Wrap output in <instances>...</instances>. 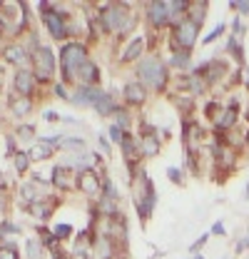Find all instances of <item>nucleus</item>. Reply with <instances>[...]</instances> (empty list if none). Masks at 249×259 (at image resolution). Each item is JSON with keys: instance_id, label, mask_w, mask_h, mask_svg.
<instances>
[{"instance_id": "obj_1", "label": "nucleus", "mask_w": 249, "mask_h": 259, "mask_svg": "<svg viewBox=\"0 0 249 259\" xmlns=\"http://www.w3.org/2000/svg\"><path fill=\"white\" fill-rule=\"evenodd\" d=\"M97 23H100V30L107 35L127 37L130 30L137 25V15L130 3H102L97 8Z\"/></svg>"}, {"instance_id": "obj_2", "label": "nucleus", "mask_w": 249, "mask_h": 259, "mask_svg": "<svg viewBox=\"0 0 249 259\" xmlns=\"http://www.w3.org/2000/svg\"><path fill=\"white\" fill-rule=\"evenodd\" d=\"M135 80L147 90V93H167L170 88V67L159 55H150L142 58L140 63L135 65Z\"/></svg>"}, {"instance_id": "obj_3", "label": "nucleus", "mask_w": 249, "mask_h": 259, "mask_svg": "<svg viewBox=\"0 0 249 259\" xmlns=\"http://www.w3.org/2000/svg\"><path fill=\"white\" fill-rule=\"evenodd\" d=\"M30 30V5L28 3H0V37L13 42Z\"/></svg>"}, {"instance_id": "obj_4", "label": "nucleus", "mask_w": 249, "mask_h": 259, "mask_svg": "<svg viewBox=\"0 0 249 259\" xmlns=\"http://www.w3.org/2000/svg\"><path fill=\"white\" fill-rule=\"evenodd\" d=\"M85 60H90V50H88V45L82 40H67V42H62L60 55H58V70H60L62 85L75 88L77 70L82 67Z\"/></svg>"}, {"instance_id": "obj_5", "label": "nucleus", "mask_w": 249, "mask_h": 259, "mask_svg": "<svg viewBox=\"0 0 249 259\" xmlns=\"http://www.w3.org/2000/svg\"><path fill=\"white\" fill-rule=\"evenodd\" d=\"M30 63H32V72L37 77L40 85H53V77L58 72V55L50 45H40L37 50L30 53Z\"/></svg>"}, {"instance_id": "obj_6", "label": "nucleus", "mask_w": 249, "mask_h": 259, "mask_svg": "<svg viewBox=\"0 0 249 259\" xmlns=\"http://www.w3.org/2000/svg\"><path fill=\"white\" fill-rule=\"evenodd\" d=\"M137 185H140V192L135 197V209H137V214H140V222L145 225L150 217H152V212H155V204H157V194H155V185L150 182V177H147V172L142 169L137 177ZM132 180V182H135Z\"/></svg>"}, {"instance_id": "obj_7", "label": "nucleus", "mask_w": 249, "mask_h": 259, "mask_svg": "<svg viewBox=\"0 0 249 259\" xmlns=\"http://www.w3.org/2000/svg\"><path fill=\"white\" fill-rule=\"evenodd\" d=\"M199 30H202L199 23H194L189 18L180 20L177 25L170 28V50H189L192 53V48L199 37Z\"/></svg>"}, {"instance_id": "obj_8", "label": "nucleus", "mask_w": 249, "mask_h": 259, "mask_svg": "<svg viewBox=\"0 0 249 259\" xmlns=\"http://www.w3.org/2000/svg\"><path fill=\"white\" fill-rule=\"evenodd\" d=\"M77 169H72V167H67V164H55L53 169H50V187L53 190H58V192H72V190H77Z\"/></svg>"}, {"instance_id": "obj_9", "label": "nucleus", "mask_w": 249, "mask_h": 259, "mask_svg": "<svg viewBox=\"0 0 249 259\" xmlns=\"http://www.w3.org/2000/svg\"><path fill=\"white\" fill-rule=\"evenodd\" d=\"M102 185H105V175L95 167H88L77 175V192H82L85 197H100L102 194Z\"/></svg>"}, {"instance_id": "obj_10", "label": "nucleus", "mask_w": 249, "mask_h": 259, "mask_svg": "<svg viewBox=\"0 0 249 259\" xmlns=\"http://www.w3.org/2000/svg\"><path fill=\"white\" fill-rule=\"evenodd\" d=\"M145 13V23L150 25V30H167L170 28V18H167V0H159V3H145L142 8Z\"/></svg>"}, {"instance_id": "obj_11", "label": "nucleus", "mask_w": 249, "mask_h": 259, "mask_svg": "<svg viewBox=\"0 0 249 259\" xmlns=\"http://www.w3.org/2000/svg\"><path fill=\"white\" fill-rule=\"evenodd\" d=\"M140 150H142V157H157L159 150H162V140L157 135L155 125H147V122H140Z\"/></svg>"}, {"instance_id": "obj_12", "label": "nucleus", "mask_w": 249, "mask_h": 259, "mask_svg": "<svg viewBox=\"0 0 249 259\" xmlns=\"http://www.w3.org/2000/svg\"><path fill=\"white\" fill-rule=\"evenodd\" d=\"M0 55H3V63L15 65L18 70H23V67L30 65V50H28V45H23V42H18V40L5 42L3 50H0Z\"/></svg>"}, {"instance_id": "obj_13", "label": "nucleus", "mask_w": 249, "mask_h": 259, "mask_svg": "<svg viewBox=\"0 0 249 259\" xmlns=\"http://www.w3.org/2000/svg\"><path fill=\"white\" fill-rule=\"evenodd\" d=\"M40 88L35 72L30 67H23V70H15L13 75V93L20 97H35V90Z\"/></svg>"}, {"instance_id": "obj_14", "label": "nucleus", "mask_w": 249, "mask_h": 259, "mask_svg": "<svg viewBox=\"0 0 249 259\" xmlns=\"http://www.w3.org/2000/svg\"><path fill=\"white\" fill-rule=\"evenodd\" d=\"M58 202H60V197H58V194H48V197H43V199H37V202L28 204L25 209H28V214H32V220H37L40 225H45V222L53 217V212H55Z\"/></svg>"}, {"instance_id": "obj_15", "label": "nucleus", "mask_w": 249, "mask_h": 259, "mask_svg": "<svg viewBox=\"0 0 249 259\" xmlns=\"http://www.w3.org/2000/svg\"><path fill=\"white\" fill-rule=\"evenodd\" d=\"M147 97H150V93H147L137 80H130V82H124L122 85V105L124 107H130V110L142 107V105L147 102Z\"/></svg>"}, {"instance_id": "obj_16", "label": "nucleus", "mask_w": 249, "mask_h": 259, "mask_svg": "<svg viewBox=\"0 0 249 259\" xmlns=\"http://www.w3.org/2000/svg\"><path fill=\"white\" fill-rule=\"evenodd\" d=\"M145 50H147V40H145L142 35L130 37V40L124 42L122 53H120V63H122V65L140 63V60H142V55H145Z\"/></svg>"}, {"instance_id": "obj_17", "label": "nucleus", "mask_w": 249, "mask_h": 259, "mask_svg": "<svg viewBox=\"0 0 249 259\" xmlns=\"http://www.w3.org/2000/svg\"><path fill=\"white\" fill-rule=\"evenodd\" d=\"M75 85H85V88H100V65L95 63L93 58L85 60L82 67L77 70V80Z\"/></svg>"}, {"instance_id": "obj_18", "label": "nucleus", "mask_w": 249, "mask_h": 259, "mask_svg": "<svg viewBox=\"0 0 249 259\" xmlns=\"http://www.w3.org/2000/svg\"><path fill=\"white\" fill-rule=\"evenodd\" d=\"M8 110H10L13 117L25 120L32 110H35V100H32V97H20V95H15V93H10V97H8Z\"/></svg>"}, {"instance_id": "obj_19", "label": "nucleus", "mask_w": 249, "mask_h": 259, "mask_svg": "<svg viewBox=\"0 0 249 259\" xmlns=\"http://www.w3.org/2000/svg\"><path fill=\"white\" fill-rule=\"evenodd\" d=\"M55 152H58V147L48 145L43 137H37L30 147H28V155H30L32 164H43V162H48L50 157H53V155H55Z\"/></svg>"}, {"instance_id": "obj_20", "label": "nucleus", "mask_w": 249, "mask_h": 259, "mask_svg": "<svg viewBox=\"0 0 249 259\" xmlns=\"http://www.w3.org/2000/svg\"><path fill=\"white\" fill-rule=\"evenodd\" d=\"M102 93V88H85V85H75L72 88V93H70V102H75V105H80V107H93V102L100 97Z\"/></svg>"}, {"instance_id": "obj_21", "label": "nucleus", "mask_w": 249, "mask_h": 259, "mask_svg": "<svg viewBox=\"0 0 249 259\" xmlns=\"http://www.w3.org/2000/svg\"><path fill=\"white\" fill-rule=\"evenodd\" d=\"M117 107H120V102L115 100V95H112V93H107V90H102V93H100V97L93 102V110L100 115V117H112Z\"/></svg>"}, {"instance_id": "obj_22", "label": "nucleus", "mask_w": 249, "mask_h": 259, "mask_svg": "<svg viewBox=\"0 0 249 259\" xmlns=\"http://www.w3.org/2000/svg\"><path fill=\"white\" fill-rule=\"evenodd\" d=\"M167 67L182 70V72H192V53H189V50H170Z\"/></svg>"}, {"instance_id": "obj_23", "label": "nucleus", "mask_w": 249, "mask_h": 259, "mask_svg": "<svg viewBox=\"0 0 249 259\" xmlns=\"http://www.w3.org/2000/svg\"><path fill=\"white\" fill-rule=\"evenodd\" d=\"M35 125L32 122H18L15 127H13V137H15V142H25L28 147H30L32 142H35Z\"/></svg>"}, {"instance_id": "obj_24", "label": "nucleus", "mask_w": 249, "mask_h": 259, "mask_svg": "<svg viewBox=\"0 0 249 259\" xmlns=\"http://www.w3.org/2000/svg\"><path fill=\"white\" fill-rule=\"evenodd\" d=\"M135 117H132V110L130 107H124V105H120L117 110H115V115H112V125H117V127H122L124 132H132V122Z\"/></svg>"}, {"instance_id": "obj_25", "label": "nucleus", "mask_w": 249, "mask_h": 259, "mask_svg": "<svg viewBox=\"0 0 249 259\" xmlns=\"http://www.w3.org/2000/svg\"><path fill=\"white\" fill-rule=\"evenodd\" d=\"M60 150H72V155L88 152V142H85V137H77V135H62Z\"/></svg>"}, {"instance_id": "obj_26", "label": "nucleus", "mask_w": 249, "mask_h": 259, "mask_svg": "<svg viewBox=\"0 0 249 259\" xmlns=\"http://www.w3.org/2000/svg\"><path fill=\"white\" fill-rule=\"evenodd\" d=\"M13 167H15L18 175H28V172H30L32 160H30V155H28V150H18V152H13Z\"/></svg>"}, {"instance_id": "obj_27", "label": "nucleus", "mask_w": 249, "mask_h": 259, "mask_svg": "<svg viewBox=\"0 0 249 259\" xmlns=\"http://www.w3.org/2000/svg\"><path fill=\"white\" fill-rule=\"evenodd\" d=\"M207 10H210V5H207L204 0H199V3H189V10H187V18H189V20H194V23H199V25H204V18H207Z\"/></svg>"}, {"instance_id": "obj_28", "label": "nucleus", "mask_w": 249, "mask_h": 259, "mask_svg": "<svg viewBox=\"0 0 249 259\" xmlns=\"http://www.w3.org/2000/svg\"><path fill=\"white\" fill-rule=\"evenodd\" d=\"M45 254H48V249L43 247V242L37 237L25 242V259H45Z\"/></svg>"}, {"instance_id": "obj_29", "label": "nucleus", "mask_w": 249, "mask_h": 259, "mask_svg": "<svg viewBox=\"0 0 249 259\" xmlns=\"http://www.w3.org/2000/svg\"><path fill=\"white\" fill-rule=\"evenodd\" d=\"M0 259H23V252L13 239H0Z\"/></svg>"}, {"instance_id": "obj_30", "label": "nucleus", "mask_w": 249, "mask_h": 259, "mask_svg": "<svg viewBox=\"0 0 249 259\" xmlns=\"http://www.w3.org/2000/svg\"><path fill=\"white\" fill-rule=\"evenodd\" d=\"M53 234L60 242H70L75 237V229H72V225H67V222H58V225H53Z\"/></svg>"}, {"instance_id": "obj_31", "label": "nucleus", "mask_w": 249, "mask_h": 259, "mask_svg": "<svg viewBox=\"0 0 249 259\" xmlns=\"http://www.w3.org/2000/svg\"><path fill=\"white\" fill-rule=\"evenodd\" d=\"M227 53H232L237 63H244V50H242L239 37H229V42H227Z\"/></svg>"}, {"instance_id": "obj_32", "label": "nucleus", "mask_w": 249, "mask_h": 259, "mask_svg": "<svg viewBox=\"0 0 249 259\" xmlns=\"http://www.w3.org/2000/svg\"><path fill=\"white\" fill-rule=\"evenodd\" d=\"M107 140H110L112 145H122V140H124V130L110 122V127H107Z\"/></svg>"}, {"instance_id": "obj_33", "label": "nucleus", "mask_w": 249, "mask_h": 259, "mask_svg": "<svg viewBox=\"0 0 249 259\" xmlns=\"http://www.w3.org/2000/svg\"><path fill=\"white\" fill-rule=\"evenodd\" d=\"M8 234H20V225H13V222H0V239H8Z\"/></svg>"}, {"instance_id": "obj_34", "label": "nucleus", "mask_w": 249, "mask_h": 259, "mask_svg": "<svg viewBox=\"0 0 249 259\" xmlns=\"http://www.w3.org/2000/svg\"><path fill=\"white\" fill-rule=\"evenodd\" d=\"M167 177H170L175 185H185V177H182V169H180V167H167Z\"/></svg>"}, {"instance_id": "obj_35", "label": "nucleus", "mask_w": 249, "mask_h": 259, "mask_svg": "<svg viewBox=\"0 0 249 259\" xmlns=\"http://www.w3.org/2000/svg\"><path fill=\"white\" fill-rule=\"evenodd\" d=\"M229 8H232V10H237V13L249 15V0H232V3H229Z\"/></svg>"}, {"instance_id": "obj_36", "label": "nucleus", "mask_w": 249, "mask_h": 259, "mask_svg": "<svg viewBox=\"0 0 249 259\" xmlns=\"http://www.w3.org/2000/svg\"><path fill=\"white\" fill-rule=\"evenodd\" d=\"M53 93L62 100H67L70 102V93H67V85H62V82H53Z\"/></svg>"}, {"instance_id": "obj_37", "label": "nucleus", "mask_w": 249, "mask_h": 259, "mask_svg": "<svg viewBox=\"0 0 249 259\" xmlns=\"http://www.w3.org/2000/svg\"><path fill=\"white\" fill-rule=\"evenodd\" d=\"M207 239H210V232H207V234H202V237H199V239L192 244V257H194V254H199V249L207 244Z\"/></svg>"}, {"instance_id": "obj_38", "label": "nucleus", "mask_w": 249, "mask_h": 259, "mask_svg": "<svg viewBox=\"0 0 249 259\" xmlns=\"http://www.w3.org/2000/svg\"><path fill=\"white\" fill-rule=\"evenodd\" d=\"M97 142H100V150L110 155V150H112V142H110V140H107L105 135H100V137H97Z\"/></svg>"}, {"instance_id": "obj_39", "label": "nucleus", "mask_w": 249, "mask_h": 259, "mask_svg": "<svg viewBox=\"0 0 249 259\" xmlns=\"http://www.w3.org/2000/svg\"><path fill=\"white\" fill-rule=\"evenodd\" d=\"M43 117H45V122H58V120H62L55 110H45V112H43Z\"/></svg>"}, {"instance_id": "obj_40", "label": "nucleus", "mask_w": 249, "mask_h": 259, "mask_svg": "<svg viewBox=\"0 0 249 259\" xmlns=\"http://www.w3.org/2000/svg\"><path fill=\"white\" fill-rule=\"evenodd\" d=\"M222 32H224V25H217L215 30H212L210 35H207V37H204V42H212V40H217V37L222 35Z\"/></svg>"}, {"instance_id": "obj_41", "label": "nucleus", "mask_w": 249, "mask_h": 259, "mask_svg": "<svg viewBox=\"0 0 249 259\" xmlns=\"http://www.w3.org/2000/svg\"><path fill=\"white\" fill-rule=\"evenodd\" d=\"M212 234H219V237H222V234H224V225H215L212 227Z\"/></svg>"}, {"instance_id": "obj_42", "label": "nucleus", "mask_w": 249, "mask_h": 259, "mask_svg": "<svg viewBox=\"0 0 249 259\" xmlns=\"http://www.w3.org/2000/svg\"><path fill=\"white\" fill-rule=\"evenodd\" d=\"M244 249H249V237H247V239H244Z\"/></svg>"}, {"instance_id": "obj_43", "label": "nucleus", "mask_w": 249, "mask_h": 259, "mask_svg": "<svg viewBox=\"0 0 249 259\" xmlns=\"http://www.w3.org/2000/svg\"><path fill=\"white\" fill-rule=\"evenodd\" d=\"M244 142H247V145H249V132H247V135H244Z\"/></svg>"}, {"instance_id": "obj_44", "label": "nucleus", "mask_w": 249, "mask_h": 259, "mask_svg": "<svg viewBox=\"0 0 249 259\" xmlns=\"http://www.w3.org/2000/svg\"><path fill=\"white\" fill-rule=\"evenodd\" d=\"M192 259H204V257H202V254H194V257H192Z\"/></svg>"}, {"instance_id": "obj_45", "label": "nucleus", "mask_w": 249, "mask_h": 259, "mask_svg": "<svg viewBox=\"0 0 249 259\" xmlns=\"http://www.w3.org/2000/svg\"><path fill=\"white\" fill-rule=\"evenodd\" d=\"M0 58H3V55H0Z\"/></svg>"}]
</instances>
